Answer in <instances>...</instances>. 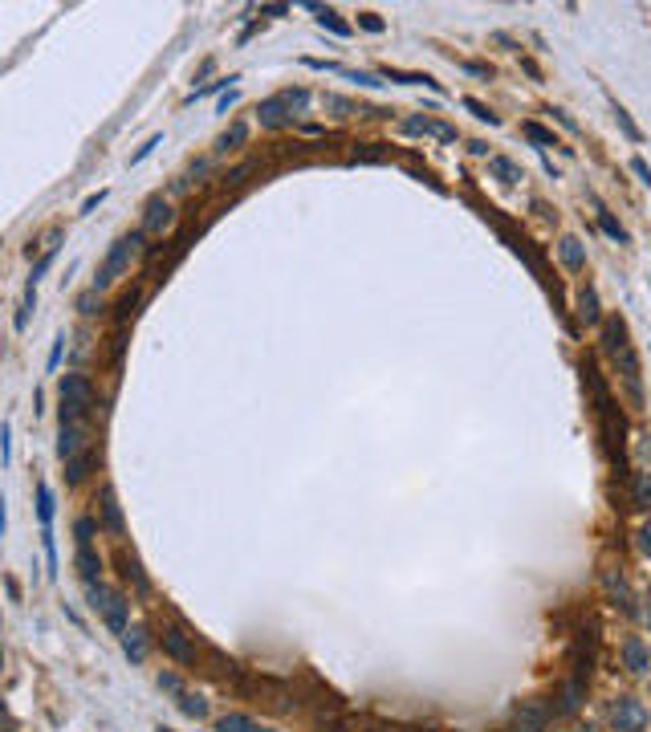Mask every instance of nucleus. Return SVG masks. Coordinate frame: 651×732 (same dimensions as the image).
<instances>
[{
    "label": "nucleus",
    "mask_w": 651,
    "mask_h": 732,
    "mask_svg": "<svg viewBox=\"0 0 651 732\" xmlns=\"http://www.w3.org/2000/svg\"><path fill=\"white\" fill-rule=\"evenodd\" d=\"M57 395H61V424H86L94 407V378L90 375H61L57 378Z\"/></svg>",
    "instance_id": "obj_1"
},
{
    "label": "nucleus",
    "mask_w": 651,
    "mask_h": 732,
    "mask_svg": "<svg viewBox=\"0 0 651 732\" xmlns=\"http://www.w3.org/2000/svg\"><path fill=\"white\" fill-rule=\"evenodd\" d=\"M86 602H90L94 614H102V622H106L118 638L131 631V602H126V594H118V590H110V586H102V582H94V586H86Z\"/></svg>",
    "instance_id": "obj_2"
},
{
    "label": "nucleus",
    "mask_w": 651,
    "mask_h": 732,
    "mask_svg": "<svg viewBox=\"0 0 651 732\" xmlns=\"http://www.w3.org/2000/svg\"><path fill=\"white\" fill-rule=\"evenodd\" d=\"M139 244H142V232H126V237H118L115 244H110L106 260H102L98 277H94V289H110V285L131 269V260L139 257Z\"/></svg>",
    "instance_id": "obj_3"
},
{
    "label": "nucleus",
    "mask_w": 651,
    "mask_h": 732,
    "mask_svg": "<svg viewBox=\"0 0 651 732\" xmlns=\"http://www.w3.org/2000/svg\"><path fill=\"white\" fill-rule=\"evenodd\" d=\"M159 647H163V651H167V655H171L175 663H180V667H200V651H196L191 635H187L180 622H175V627H163Z\"/></svg>",
    "instance_id": "obj_4"
},
{
    "label": "nucleus",
    "mask_w": 651,
    "mask_h": 732,
    "mask_svg": "<svg viewBox=\"0 0 651 732\" xmlns=\"http://www.w3.org/2000/svg\"><path fill=\"white\" fill-rule=\"evenodd\" d=\"M94 505H98V529L110 533V537H122V533H126V517H122V505H118L115 488L102 484L98 496H94Z\"/></svg>",
    "instance_id": "obj_5"
},
{
    "label": "nucleus",
    "mask_w": 651,
    "mask_h": 732,
    "mask_svg": "<svg viewBox=\"0 0 651 732\" xmlns=\"http://www.w3.org/2000/svg\"><path fill=\"white\" fill-rule=\"evenodd\" d=\"M554 720V708L546 700H525L513 712V732H546Z\"/></svg>",
    "instance_id": "obj_6"
},
{
    "label": "nucleus",
    "mask_w": 651,
    "mask_h": 732,
    "mask_svg": "<svg viewBox=\"0 0 651 732\" xmlns=\"http://www.w3.org/2000/svg\"><path fill=\"white\" fill-rule=\"evenodd\" d=\"M610 724H615V732H639L648 724V712H643V704H639L635 696H623V700L610 708Z\"/></svg>",
    "instance_id": "obj_7"
},
{
    "label": "nucleus",
    "mask_w": 651,
    "mask_h": 732,
    "mask_svg": "<svg viewBox=\"0 0 651 732\" xmlns=\"http://www.w3.org/2000/svg\"><path fill=\"white\" fill-rule=\"evenodd\" d=\"M171 224H175V208H171L163 195H151V200H147V208H142V232H155V237H163Z\"/></svg>",
    "instance_id": "obj_8"
},
{
    "label": "nucleus",
    "mask_w": 651,
    "mask_h": 732,
    "mask_svg": "<svg viewBox=\"0 0 651 732\" xmlns=\"http://www.w3.org/2000/svg\"><path fill=\"white\" fill-rule=\"evenodd\" d=\"M90 448V427L86 424H61V431H57V456L61 460H73L78 451Z\"/></svg>",
    "instance_id": "obj_9"
},
{
    "label": "nucleus",
    "mask_w": 651,
    "mask_h": 732,
    "mask_svg": "<svg viewBox=\"0 0 651 732\" xmlns=\"http://www.w3.org/2000/svg\"><path fill=\"white\" fill-rule=\"evenodd\" d=\"M403 130L407 135H432V139H440V142H456V126H448L440 119H427V114H407Z\"/></svg>",
    "instance_id": "obj_10"
},
{
    "label": "nucleus",
    "mask_w": 651,
    "mask_h": 732,
    "mask_svg": "<svg viewBox=\"0 0 651 732\" xmlns=\"http://www.w3.org/2000/svg\"><path fill=\"white\" fill-rule=\"evenodd\" d=\"M256 122H261L265 130H285V126H293V114H289V106L281 102V94H273L256 106Z\"/></svg>",
    "instance_id": "obj_11"
},
{
    "label": "nucleus",
    "mask_w": 651,
    "mask_h": 732,
    "mask_svg": "<svg viewBox=\"0 0 651 732\" xmlns=\"http://www.w3.org/2000/svg\"><path fill=\"white\" fill-rule=\"evenodd\" d=\"M603 590H606V598H610V602H615L623 614H635V594H631L627 578H623L619 569H606V574H603Z\"/></svg>",
    "instance_id": "obj_12"
},
{
    "label": "nucleus",
    "mask_w": 651,
    "mask_h": 732,
    "mask_svg": "<svg viewBox=\"0 0 651 732\" xmlns=\"http://www.w3.org/2000/svg\"><path fill=\"white\" fill-rule=\"evenodd\" d=\"M115 562H118V574H122V582H131V586H135V594H151V578L142 574V566H139V558H135V553L118 549Z\"/></svg>",
    "instance_id": "obj_13"
},
{
    "label": "nucleus",
    "mask_w": 651,
    "mask_h": 732,
    "mask_svg": "<svg viewBox=\"0 0 651 732\" xmlns=\"http://www.w3.org/2000/svg\"><path fill=\"white\" fill-rule=\"evenodd\" d=\"M582 696H586V684L582 680H566L558 687V704H554V716H574L582 708Z\"/></svg>",
    "instance_id": "obj_14"
},
{
    "label": "nucleus",
    "mask_w": 651,
    "mask_h": 732,
    "mask_svg": "<svg viewBox=\"0 0 651 732\" xmlns=\"http://www.w3.org/2000/svg\"><path fill=\"white\" fill-rule=\"evenodd\" d=\"M623 663H627L631 675H648L651 671V655H648V647H643V638L631 635L627 643H623Z\"/></svg>",
    "instance_id": "obj_15"
},
{
    "label": "nucleus",
    "mask_w": 651,
    "mask_h": 732,
    "mask_svg": "<svg viewBox=\"0 0 651 732\" xmlns=\"http://www.w3.org/2000/svg\"><path fill=\"white\" fill-rule=\"evenodd\" d=\"M73 562H78V574H82V582H86V586H94V582L102 578V558L94 553V545H78Z\"/></svg>",
    "instance_id": "obj_16"
},
{
    "label": "nucleus",
    "mask_w": 651,
    "mask_h": 732,
    "mask_svg": "<svg viewBox=\"0 0 651 732\" xmlns=\"http://www.w3.org/2000/svg\"><path fill=\"white\" fill-rule=\"evenodd\" d=\"M558 257H562V264H566L570 273H582V269H586V248H582L578 237H562L558 240Z\"/></svg>",
    "instance_id": "obj_17"
},
{
    "label": "nucleus",
    "mask_w": 651,
    "mask_h": 732,
    "mask_svg": "<svg viewBox=\"0 0 651 732\" xmlns=\"http://www.w3.org/2000/svg\"><path fill=\"white\" fill-rule=\"evenodd\" d=\"M139 306H142V289L135 285V289H126V293L118 297V306H115V326L118 330H126V322L139 313Z\"/></svg>",
    "instance_id": "obj_18"
},
{
    "label": "nucleus",
    "mask_w": 651,
    "mask_h": 732,
    "mask_svg": "<svg viewBox=\"0 0 651 732\" xmlns=\"http://www.w3.org/2000/svg\"><path fill=\"white\" fill-rule=\"evenodd\" d=\"M94 464H98V456H94V448L78 451L73 460H66V480H70V484H82V480H86V476L94 472Z\"/></svg>",
    "instance_id": "obj_19"
},
{
    "label": "nucleus",
    "mask_w": 651,
    "mask_h": 732,
    "mask_svg": "<svg viewBox=\"0 0 651 732\" xmlns=\"http://www.w3.org/2000/svg\"><path fill=\"white\" fill-rule=\"evenodd\" d=\"M53 513H57L53 488H49L45 480H37V517H41V529H53Z\"/></svg>",
    "instance_id": "obj_20"
},
{
    "label": "nucleus",
    "mask_w": 651,
    "mask_h": 732,
    "mask_svg": "<svg viewBox=\"0 0 651 732\" xmlns=\"http://www.w3.org/2000/svg\"><path fill=\"white\" fill-rule=\"evenodd\" d=\"M631 509H643V513L651 509V468L635 472V480H631Z\"/></svg>",
    "instance_id": "obj_21"
},
{
    "label": "nucleus",
    "mask_w": 651,
    "mask_h": 732,
    "mask_svg": "<svg viewBox=\"0 0 651 732\" xmlns=\"http://www.w3.org/2000/svg\"><path fill=\"white\" fill-rule=\"evenodd\" d=\"M488 171H492L501 184H521V167L513 163V159H505V155H492V159H488Z\"/></svg>",
    "instance_id": "obj_22"
},
{
    "label": "nucleus",
    "mask_w": 651,
    "mask_h": 732,
    "mask_svg": "<svg viewBox=\"0 0 651 732\" xmlns=\"http://www.w3.org/2000/svg\"><path fill=\"white\" fill-rule=\"evenodd\" d=\"M261 724H253L244 712H224L220 720H216V732H256Z\"/></svg>",
    "instance_id": "obj_23"
},
{
    "label": "nucleus",
    "mask_w": 651,
    "mask_h": 732,
    "mask_svg": "<svg viewBox=\"0 0 651 732\" xmlns=\"http://www.w3.org/2000/svg\"><path fill=\"white\" fill-rule=\"evenodd\" d=\"M244 139H249V126H244V122H233V126L216 139V151H236V147H244Z\"/></svg>",
    "instance_id": "obj_24"
},
{
    "label": "nucleus",
    "mask_w": 651,
    "mask_h": 732,
    "mask_svg": "<svg viewBox=\"0 0 651 732\" xmlns=\"http://www.w3.org/2000/svg\"><path fill=\"white\" fill-rule=\"evenodd\" d=\"M122 651H126L131 663L147 659V638H142V631H126V635H122Z\"/></svg>",
    "instance_id": "obj_25"
},
{
    "label": "nucleus",
    "mask_w": 651,
    "mask_h": 732,
    "mask_svg": "<svg viewBox=\"0 0 651 732\" xmlns=\"http://www.w3.org/2000/svg\"><path fill=\"white\" fill-rule=\"evenodd\" d=\"M521 135L534 142V147H558V139H554V130H546L541 122H521Z\"/></svg>",
    "instance_id": "obj_26"
},
{
    "label": "nucleus",
    "mask_w": 651,
    "mask_h": 732,
    "mask_svg": "<svg viewBox=\"0 0 651 732\" xmlns=\"http://www.w3.org/2000/svg\"><path fill=\"white\" fill-rule=\"evenodd\" d=\"M180 712L191 716V720H204V716H208V700H200V696H191V692H180Z\"/></svg>",
    "instance_id": "obj_27"
},
{
    "label": "nucleus",
    "mask_w": 651,
    "mask_h": 732,
    "mask_svg": "<svg viewBox=\"0 0 651 732\" xmlns=\"http://www.w3.org/2000/svg\"><path fill=\"white\" fill-rule=\"evenodd\" d=\"M318 24H322V29H330V33H338V37H350V33H354V29H350V24L342 21L334 8H318Z\"/></svg>",
    "instance_id": "obj_28"
},
{
    "label": "nucleus",
    "mask_w": 651,
    "mask_h": 732,
    "mask_svg": "<svg viewBox=\"0 0 651 732\" xmlns=\"http://www.w3.org/2000/svg\"><path fill=\"white\" fill-rule=\"evenodd\" d=\"M578 313H582V322H599V293L590 285L578 293Z\"/></svg>",
    "instance_id": "obj_29"
},
{
    "label": "nucleus",
    "mask_w": 651,
    "mask_h": 732,
    "mask_svg": "<svg viewBox=\"0 0 651 732\" xmlns=\"http://www.w3.org/2000/svg\"><path fill=\"white\" fill-rule=\"evenodd\" d=\"M599 228H603V232H606V237H610V240H619V244L627 240V228H623V224H619L615 216L606 212L603 204H599Z\"/></svg>",
    "instance_id": "obj_30"
},
{
    "label": "nucleus",
    "mask_w": 651,
    "mask_h": 732,
    "mask_svg": "<svg viewBox=\"0 0 651 732\" xmlns=\"http://www.w3.org/2000/svg\"><path fill=\"white\" fill-rule=\"evenodd\" d=\"M33 309H37V289L29 285V289H24V301H21V309H17V322H13L17 330H29V313H33Z\"/></svg>",
    "instance_id": "obj_31"
},
{
    "label": "nucleus",
    "mask_w": 651,
    "mask_h": 732,
    "mask_svg": "<svg viewBox=\"0 0 651 732\" xmlns=\"http://www.w3.org/2000/svg\"><path fill=\"white\" fill-rule=\"evenodd\" d=\"M281 102L289 106V114H302L305 106H309V90H302V86L298 90H281Z\"/></svg>",
    "instance_id": "obj_32"
},
{
    "label": "nucleus",
    "mask_w": 651,
    "mask_h": 732,
    "mask_svg": "<svg viewBox=\"0 0 651 732\" xmlns=\"http://www.w3.org/2000/svg\"><path fill=\"white\" fill-rule=\"evenodd\" d=\"M94 533H98V521L94 517H78L73 521V537H78V545H94Z\"/></svg>",
    "instance_id": "obj_33"
},
{
    "label": "nucleus",
    "mask_w": 651,
    "mask_h": 732,
    "mask_svg": "<svg viewBox=\"0 0 651 732\" xmlns=\"http://www.w3.org/2000/svg\"><path fill=\"white\" fill-rule=\"evenodd\" d=\"M41 545H45L49 578H53V582H57V541H53V529H41Z\"/></svg>",
    "instance_id": "obj_34"
},
{
    "label": "nucleus",
    "mask_w": 651,
    "mask_h": 732,
    "mask_svg": "<svg viewBox=\"0 0 651 732\" xmlns=\"http://www.w3.org/2000/svg\"><path fill=\"white\" fill-rule=\"evenodd\" d=\"M615 119H619V126L627 130V139H631V142H639V139H643V130H639V126L631 122V114L623 110V106H619V102H615Z\"/></svg>",
    "instance_id": "obj_35"
},
{
    "label": "nucleus",
    "mask_w": 651,
    "mask_h": 732,
    "mask_svg": "<svg viewBox=\"0 0 651 732\" xmlns=\"http://www.w3.org/2000/svg\"><path fill=\"white\" fill-rule=\"evenodd\" d=\"M338 73H342V77H350V82H358V86H371V90H379V86H383V82H379L374 73H367V70H342V66H338Z\"/></svg>",
    "instance_id": "obj_36"
},
{
    "label": "nucleus",
    "mask_w": 651,
    "mask_h": 732,
    "mask_svg": "<svg viewBox=\"0 0 651 732\" xmlns=\"http://www.w3.org/2000/svg\"><path fill=\"white\" fill-rule=\"evenodd\" d=\"M465 106H468V110H472V114H476L481 122H488V126H497V122H501V119H497V114H492V110L485 106V102H476V98H465Z\"/></svg>",
    "instance_id": "obj_37"
},
{
    "label": "nucleus",
    "mask_w": 651,
    "mask_h": 732,
    "mask_svg": "<svg viewBox=\"0 0 651 732\" xmlns=\"http://www.w3.org/2000/svg\"><path fill=\"white\" fill-rule=\"evenodd\" d=\"M159 142H163V135H151V139L142 142V147H139V151H135V155H131V167H139L142 159H147V155H151V151L159 147Z\"/></svg>",
    "instance_id": "obj_38"
},
{
    "label": "nucleus",
    "mask_w": 651,
    "mask_h": 732,
    "mask_svg": "<svg viewBox=\"0 0 651 732\" xmlns=\"http://www.w3.org/2000/svg\"><path fill=\"white\" fill-rule=\"evenodd\" d=\"M61 354H66V334H57V338H53V350H49V371H57Z\"/></svg>",
    "instance_id": "obj_39"
},
{
    "label": "nucleus",
    "mask_w": 651,
    "mask_h": 732,
    "mask_svg": "<svg viewBox=\"0 0 651 732\" xmlns=\"http://www.w3.org/2000/svg\"><path fill=\"white\" fill-rule=\"evenodd\" d=\"M318 732H346V720L342 716H330V720L318 716Z\"/></svg>",
    "instance_id": "obj_40"
},
{
    "label": "nucleus",
    "mask_w": 651,
    "mask_h": 732,
    "mask_svg": "<svg viewBox=\"0 0 651 732\" xmlns=\"http://www.w3.org/2000/svg\"><path fill=\"white\" fill-rule=\"evenodd\" d=\"M358 24H363L367 33H383V29H387V21H383V17H374V13H363V17H358Z\"/></svg>",
    "instance_id": "obj_41"
},
{
    "label": "nucleus",
    "mask_w": 651,
    "mask_h": 732,
    "mask_svg": "<svg viewBox=\"0 0 651 732\" xmlns=\"http://www.w3.org/2000/svg\"><path fill=\"white\" fill-rule=\"evenodd\" d=\"M631 171L639 175V184H648V188H651V167H648V159H639V155H635V159H631Z\"/></svg>",
    "instance_id": "obj_42"
},
{
    "label": "nucleus",
    "mask_w": 651,
    "mask_h": 732,
    "mask_svg": "<svg viewBox=\"0 0 651 732\" xmlns=\"http://www.w3.org/2000/svg\"><path fill=\"white\" fill-rule=\"evenodd\" d=\"M98 289H90V293H82V297H78V309H82V313H86V318H90V313H98Z\"/></svg>",
    "instance_id": "obj_43"
},
{
    "label": "nucleus",
    "mask_w": 651,
    "mask_h": 732,
    "mask_svg": "<svg viewBox=\"0 0 651 732\" xmlns=\"http://www.w3.org/2000/svg\"><path fill=\"white\" fill-rule=\"evenodd\" d=\"M102 200H106V188H98V191H94V195H86V200H82V216H90L94 208L102 204Z\"/></svg>",
    "instance_id": "obj_44"
},
{
    "label": "nucleus",
    "mask_w": 651,
    "mask_h": 732,
    "mask_svg": "<svg viewBox=\"0 0 651 732\" xmlns=\"http://www.w3.org/2000/svg\"><path fill=\"white\" fill-rule=\"evenodd\" d=\"M635 537H639V553H648V558H651V521L639 529V533H635Z\"/></svg>",
    "instance_id": "obj_45"
},
{
    "label": "nucleus",
    "mask_w": 651,
    "mask_h": 732,
    "mask_svg": "<svg viewBox=\"0 0 651 732\" xmlns=\"http://www.w3.org/2000/svg\"><path fill=\"white\" fill-rule=\"evenodd\" d=\"M326 106H330V110H342V114H350V110H354L346 98H338V94H326Z\"/></svg>",
    "instance_id": "obj_46"
},
{
    "label": "nucleus",
    "mask_w": 651,
    "mask_h": 732,
    "mask_svg": "<svg viewBox=\"0 0 651 732\" xmlns=\"http://www.w3.org/2000/svg\"><path fill=\"white\" fill-rule=\"evenodd\" d=\"M159 687H167V692H175V696H180V675L163 671V675H159Z\"/></svg>",
    "instance_id": "obj_47"
},
{
    "label": "nucleus",
    "mask_w": 651,
    "mask_h": 732,
    "mask_svg": "<svg viewBox=\"0 0 651 732\" xmlns=\"http://www.w3.org/2000/svg\"><path fill=\"white\" fill-rule=\"evenodd\" d=\"M354 159H363V163H379V159H383V151H379V147H367V151H358Z\"/></svg>",
    "instance_id": "obj_48"
},
{
    "label": "nucleus",
    "mask_w": 651,
    "mask_h": 732,
    "mask_svg": "<svg viewBox=\"0 0 651 732\" xmlns=\"http://www.w3.org/2000/svg\"><path fill=\"white\" fill-rule=\"evenodd\" d=\"M8 431H13V427L4 419V424H0V456H4V464H8Z\"/></svg>",
    "instance_id": "obj_49"
},
{
    "label": "nucleus",
    "mask_w": 651,
    "mask_h": 732,
    "mask_svg": "<svg viewBox=\"0 0 651 732\" xmlns=\"http://www.w3.org/2000/svg\"><path fill=\"white\" fill-rule=\"evenodd\" d=\"M289 8L285 4H261V17H285Z\"/></svg>",
    "instance_id": "obj_50"
},
{
    "label": "nucleus",
    "mask_w": 651,
    "mask_h": 732,
    "mask_svg": "<svg viewBox=\"0 0 651 732\" xmlns=\"http://www.w3.org/2000/svg\"><path fill=\"white\" fill-rule=\"evenodd\" d=\"M550 114H554V119H558L562 126H566V130H578V122L570 119V114H566V110H550Z\"/></svg>",
    "instance_id": "obj_51"
},
{
    "label": "nucleus",
    "mask_w": 651,
    "mask_h": 732,
    "mask_svg": "<svg viewBox=\"0 0 651 732\" xmlns=\"http://www.w3.org/2000/svg\"><path fill=\"white\" fill-rule=\"evenodd\" d=\"M465 70H468V73H476V77H488V73H492L488 66H481V61H465Z\"/></svg>",
    "instance_id": "obj_52"
},
{
    "label": "nucleus",
    "mask_w": 651,
    "mask_h": 732,
    "mask_svg": "<svg viewBox=\"0 0 651 732\" xmlns=\"http://www.w3.org/2000/svg\"><path fill=\"white\" fill-rule=\"evenodd\" d=\"M0 724H4V729H8V732L17 729V720H13V716H8V712H4V704H0Z\"/></svg>",
    "instance_id": "obj_53"
},
{
    "label": "nucleus",
    "mask_w": 651,
    "mask_h": 732,
    "mask_svg": "<svg viewBox=\"0 0 651 732\" xmlns=\"http://www.w3.org/2000/svg\"><path fill=\"white\" fill-rule=\"evenodd\" d=\"M468 151H472V155H488V147H485L481 139H472V142H468Z\"/></svg>",
    "instance_id": "obj_54"
},
{
    "label": "nucleus",
    "mask_w": 651,
    "mask_h": 732,
    "mask_svg": "<svg viewBox=\"0 0 651 732\" xmlns=\"http://www.w3.org/2000/svg\"><path fill=\"white\" fill-rule=\"evenodd\" d=\"M407 732H440V729H407Z\"/></svg>",
    "instance_id": "obj_55"
},
{
    "label": "nucleus",
    "mask_w": 651,
    "mask_h": 732,
    "mask_svg": "<svg viewBox=\"0 0 651 732\" xmlns=\"http://www.w3.org/2000/svg\"><path fill=\"white\" fill-rule=\"evenodd\" d=\"M578 732H594V729H590V724H586V729H578Z\"/></svg>",
    "instance_id": "obj_56"
},
{
    "label": "nucleus",
    "mask_w": 651,
    "mask_h": 732,
    "mask_svg": "<svg viewBox=\"0 0 651 732\" xmlns=\"http://www.w3.org/2000/svg\"><path fill=\"white\" fill-rule=\"evenodd\" d=\"M155 732H171V729H163V724H159V729H155Z\"/></svg>",
    "instance_id": "obj_57"
},
{
    "label": "nucleus",
    "mask_w": 651,
    "mask_h": 732,
    "mask_svg": "<svg viewBox=\"0 0 651 732\" xmlns=\"http://www.w3.org/2000/svg\"><path fill=\"white\" fill-rule=\"evenodd\" d=\"M0 667H4V655H0Z\"/></svg>",
    "instance_id": "obj_58"
}]
</instances>
